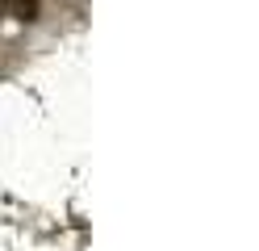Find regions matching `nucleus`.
I'll list each match as a JSON object with an SVG mask.
<instances>
[{"mask_svg":"<svg viewBox=\"0 0 259 251\" xmlns=\"http://www.w3.org/2000/svg\"><path fill=\"white\" fill-rule=\"evenodd\" d=\"M0 9H5L13 21H21V25H34L38 17H42V0H0Z\"/></svg>","mask_w":259,"mask_h":251,"instance_id":"nucleus-1","label":"nucleus"}]
</instances>
